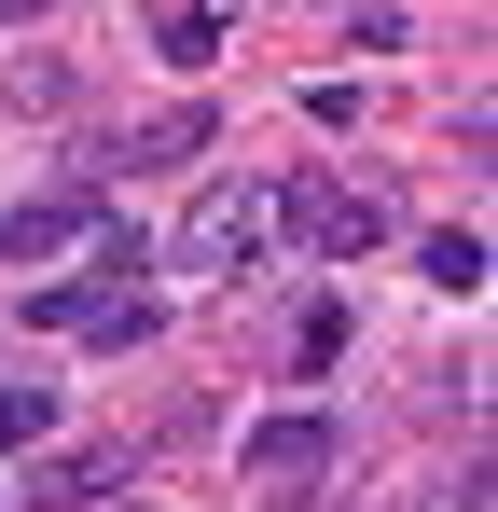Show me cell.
<instances>
[{
	"label": "cell",
	"instance_id": "9c48e42d",
	"mask_svg": "<svg viewBox=\"0 0 498 512\" xmlns=\"http://www.w3.org/2000/svg\"><path fill=\"white\" fill-rule=\"evenodd\" d=\"M291 360H305V374H332V360H346V305H305V333H291Z\"/></svg>",
	"mask_w": 498,
	"mask_h": 512
},
{
	"label": "cell",
	"instance_id": "ba28073f",
	"mask_svg": "<svg viewBox=\"0 0 498 512\" xmlns=\"http://www.w3.org/2000/svg\"><path fill=\"white\" fill-rule=\"evenodd\" d=\"M42 429H56V388H0V457H14V443H42Z\"/></svg>",
	"mask_w": 498,
	"mask_h": 512
},
{
	"label": "cell",
	"instance_id": "30bf717a",
	"mask_svg": "<svg viewBox=\"0 0 498 512\" xmlns=\"http://www.w3.org/2000/svg\"><path fill=\"white\" fill-rule=\"evenodd\" d=\"M14 14H42V0H0V28H14Z\"/></svg>",
	"mask_w": 498,
	"mask_h": 512
},
{
	"label": "cell",
	"instance_id": "52a82bcc",
	"mask_svg": "<svg viewBox=\"0 0 498 512\" xmlns=\"http://www.w3.org/2000/svg\"><path fill=\"white\" fill-rule=\"evenodd\" d=\"M415 263H429L443 291H485V236H471V222H443V236H429V250H415Z\"/></svg>",
	"mask_w": 498,
	"mask_h": 512
},
{
	"label": "cell",
	"instance_id": "8992f818",
	"mask_svg": "<svg viewBox=\"0 0 498 512\" xmlns=\"http://www.w3.org/2000/svg\"><path fill=\"white\" fill-rule=\"evenodd\" d=\"M180 153H208V111H153V125L125 139V167H180Z\"/></svg>",
	"mask_w": 498,
	"mask_h": 512
},
{
	"label": "cell",
	"instance_id": "7a4b0ae2",
	"mask_svg": "<svg viewBox=\"0 0 498 512\" xmlns=\"http://www.w3.org/2000/svg\"><path fill=\"white\" fill-rule=\"evenodd\" d=\"M277 236H305L319 263H360L374 236H388V208H374L360 180H291V194H277Z\"/></svg>",
	"mask_w": 498,
	"mask_h": 512
},
{
	"label": "cell",
	"instance_id": "6da1fadb",
	"mask_svg": "<svg viewBox=\"0 0 498 512\" xmlns=\"http://www.w3.org/2000/svg\"><path fill=\"white\" fill-rule=\"evenodd\" d=\"M263 250H277V194H249V180H208V194L180 208V236H166L180 277H249Z\"/></svg>",
	"mask_w": 498,
	"mask_h": 512
},
{
	"label": "cell",
	"instance_id": "5b68a950",
	"mask_svg": "<svg viewBox=\"0 0 498 512\" xmlns=\"http://www.w3.org/2000/svg\"><path fill=\"white\" fill-rule=\"evenodd\" d=\"M222 28H236V0H180V14H166V56H180V70H208V56H222Z\"/></svg>",
	"mask_w": 498,
	"mask_h": 512
},
{
	"label": "cell",
	"instance_id": "277c9868",
	"mask_svg": "<svg viewBox=\"0 0 498 512\" xmlns=\"http://www.w3.org/2000/svg\"><path fill=\"white\" fill-rule=\"evenodd\" d=\"M319 471H332V416H263L249 429V485L291 499V485H319Z\"/></svg>",
	"mask_w": 498,
	"mask_h": 512
},
{
	"label": "cell",
	"instance_id": "3957f363",
	"mask_svg": "<svg viewBox=\"0 0 498 512\" xmlns=\"http://www.w3.org/2000/svg\"><path fill=\"white\" fill-rule=\"evenodd\" d=\"M83 236H111V222H97V194H42V208H0V263H56V250H83Z\"/></svg>",
	"mask_w": 498,
	"mask_h": 512
}]
</instances>
